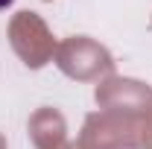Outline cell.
Segmentation results:
<instances>
[{"instance_id":"obj_1","label":"cell","mask_w":152,"mask_h":149,"mask_svg":"<svg viewBox=\"0 0 152 149\" xmlns=\"http://www.w3.org/2000/svg\"><path fill=\"white\" fill-rule=\"evenodd\" d=\"M15 0H0V9H6V6H12Z\"/></svg>"}]
</instances>
